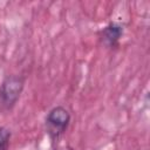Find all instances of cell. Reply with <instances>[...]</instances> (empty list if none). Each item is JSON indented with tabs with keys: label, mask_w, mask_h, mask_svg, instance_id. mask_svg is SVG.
<instances>
[{
	"label": "cell",
	"mask_w": 150,
	"mask_h": 150,
	"mask_svg": "<svg viewBox=\"0 0 150 150\" xmlns=\"http://www.w3.org/2000/svg\"><path fill=\"white\" fill-rule=\"evenodd\" d=\"M55 150H73V149L69 148V146H61V148H57V149H55Z\"/></svg>",
	"instance_id": "5"
},
{
	"label": "cell",
	"mask_w": 150,
	"mask_h": 150,
	"mask_svg": "<svg viewBox=\"0 0 150 150\" xmlns=\"http://www.w3.org/2000/svg\"><path fill=\"white\" fill-rule=\"evenodd\" d=\"M69 122H70V114L62 105H57L53 108L47 114L46 116L47 132L53 142H55L67 130Z\"/></svg>",
	"instance_id": "1"
},
{
	"label": "cell",
	"mask_w": 150,
	"mask_h": 150,
	"mask_svg": "<svg viewBox=\"0 0 150 150\" xmlns=\"http://www.w3.org/2000/svg\"><path fill=\"white\" fill-rule=\"evenodd\" d=\"M123 34V26L117 22H110L101 30V40L108 47H114L117 45L118 40Z\"/></svg>",
	"instance_id": "3"
},
{
	"label": "cell",
	"mask_w": 150,
	"mask_h": 150,
	"mask_svg": "<svg viewBox=\"0 0 150 150\" xmlns=\"http://www.w3.org/2000/svg\"><path fill=\"white\" fill-rule=\"evenodd\" d=\"M25 86V79L20 75H8L0 86V101L6 109H11L19 100Z\"/></svg>",
	"instance_id": "2"
},
{
	"label": "cell",
	"mask_w": 150,
	"mask_h": 150,
	"mask_svg": "<svg viewBox=\"0 0 150 150\" xmlns=\"http://www.w3.org/2000/svg\"><path fill=\"white\" fill-rule=\"evenodd\" d=\"M9 139H11V131L5 127H0V150L9 149Z\"/></svg>",
	"instance_id": "4"
}]
</instances>
